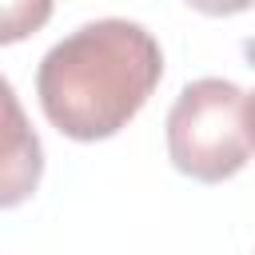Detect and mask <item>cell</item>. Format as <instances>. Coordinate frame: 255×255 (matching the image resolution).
<instances>
[{
	"instance_id": "1",
	"label": "cell",
	"mask_w": 255,
	"mask_h": 255,
	"mask_svg": "<svg viewBox=\"0 0 255 255\" xmlns=\"http://www.w3.org/2000/svg\"><path fill=\"white\" fill-rule=\"evenodd\" d=\"M163 76L155 36L135 20H92L52 44L36 68L44 116L68 139H108L147 104Z\"/></svg>"
},
{
	"instance_id": "2",
	"label": "cell",
	"mask_w": 255,
	"mask_h": 255,
	"mask_svg": "<svg viewBox=\"0 0 255 255\" xmlns=\"http://www.w3.org/2000/svg\"><path fill=\"white\" fill-rule=\"evenodd\" d=\"M255 143L247 131V96L231 80H195L179 92L167 112V155L171 163L199 179L219 183L243 171Z\"/></svg>"
},
{
	"instance_id": "3",
	"label": "cell",
	"mask_w": 255,
	"mask_h": 255,
	"mask_svg": "<svg viewBox=\"0 0 255 255\" xmlns=\"http://www.w3.org/2000/svg\"><path fill=\"white\" fill-rule=\"evenodd\" d=\"M4 96H8V120H12V128H8V163H4V207H12L40 179V139L32 131H24L20 108H16L8 84H4Z\"/></svg>"
},
{
	"instance_id": "4",
	"label": "cell",
	"mask_w": 255,
	"mask_h": 255,
	"mask_svg": "<svg viewBox=\"0 0 255 255\" xmlns=\"http://www.w3.org/2000/svg\"><path fill=\"white\" fill-rule=\"evenodd\" d=\"M52 16V0H4V24H0V40L16 44L28 32H36L44 20Z\"/></svg>"
},
{
	"instance_id": "5",
	"label": "cell",
	"mask_w": 255,
	"mask_h": 255,
	"mask_svg": "<svg viewBox=\"0 0 255 255\" xmlns=\"http://www.w3.org/2000/svg\"><path fill=\"white\" fill-rule=\"evenodd\" d=\"M195 12H207V16H235V12H247L255 8V0H187Z\"/></svg>"
},
{
	"instance_id": "6",
	"label": "cell",
	"mask_w": 255,
	"mask_h": 255,
	"mask_svg": "<svg viewBox=\"0 0 255 255\" xmlns=\"http://www.w3.org/2000/svg\"><path fill=\"white\" fill-rule=\"evenodd\" d=\"M247 131H251V143H255V92L247 96Z\"/></svg>"
}]
</instances>
